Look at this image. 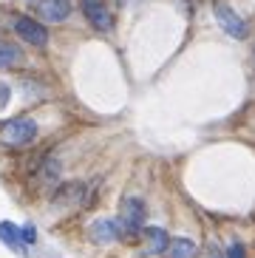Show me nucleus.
Here are the masks:
<instances>
[{
	"label": "nucleus",
	"instance_id": "1",
	"mask_svg": "<svg viewBox=\"0 0 255 258\" xmlns=\"http://www.w3.org/2000/svg\"><path fill=\"white\" fill-rule=\"evenodd\" d=\"M37 137V122L34 119H9L0 125V142H6L9 148H20V145H29L31 139Z\"/></svg>",
	"mask_w": 255,
	"mask_h": 258
},
{
	"label": "nucleus",
	"instance_id": "2",
	"mask_svg": "<svg viewBox=\"0 0 255 258\" xmlns=\"http://www.w3.org/2000/svg\"><path fill=\"white\" fill-rule=\"evenodd\" d=\"M213 12H216V20H218V26L230 34V37H235V40H244L247 37V23L241 20L238 15H235L233 9L227 6V3H221V0H216V6H213Z\"/></svg>",
	"mask_w": 255,
	"mask_h": 258
},
{
	"label": "nucleus",
	"instance_id": "3",
	"mask_svg": "<svg viewBox=\"0 0 255 258\" xmlns=\"http://www.w3.org/2000/svg\"><path fill=\"white\" fill-rule=\"evenodd\" d=\"M142 224H145V202L139 196H125V202H122L119 227L125 230V233H136Z\"/></svg>",
	"mask_w": 255,
	"mask_h": 258
},
{
	"label": "nucleus",
	"instance_id": "4",
	"mask_svg": "<svg viewBox=\"0 0 255 258\" xmlns=\"http://www.w3.org/2000/svg\"><path fill=\"white\" fill-rule=\"evenodd\" d=\"M83 9L94 29H99V31L113 29V15H111V9L105 6V0H83Z\"/></svg>",
	"mask_w": 255,
	"mask_h": 258
},
{
	"label": "nucleus",
	"instance_id": "5",
	"mask_svg": "<svg viewBox=\"0 0 255 258\" xmlns=\"http://www.w3.org/2000/svg\"><path fill=\"white\" fill-rule=\"evenodd\" d=\"M15 31L26 40V43H31V46H45V43H48V31H45V26H40L37 20H31V17H17Z\"/></svg>",
	"mask_w": 255,
	"mask_h": 258
},
{
	"label": "nucleus",
	"instance_id": "6",
	"mask_svg": "<svg viewBox=\"0 0 255 258\" xmlns=\"http://www.w3.org/2000/svg\"><path fill=\"white\" fill-rule=\"evenodd\" d=\"M40 15H43L48 23H62V20L71 15V3H68V0H43V3H40Z\"/></svg>",
	"mask_w": 255,
	"mask_h": 258
},
{
	"label": "nucleus",
	"instance_id": "7",
	"mask_svg": "<svg viewBox=\"0 0 255 258\" xmlns=\"http://www.w3.org/2000/svg\"><path fill=\"white\" fill-rule=\"evenodd\" d=\"M116 235H119V224H116V221H111V219H99V221H94V224H91V238H94V241H99V244L113 241Z\"/></svg>",
	"mask_w": 255,
	"mask_h": 258
},
{
	"label": "nucleus",
	"instance_id": "8",
	"mask_svg": "<svg viewBox=\"0 0 255 258\" xmlns=\"http://www.w3.org/2000/svg\"><path fill=\"white\" fill-rule=\"evenodd\" d=\"M0 241L9 244L15 252H23V238H20V227H15L12 221H0Z\"/></svg>",
	"mask_w": 255,
	"mask_h": 258
},
{
	"label": "nucleus",
	"instance_id": "9",
	"mask_svg": "<svg viewBox=\"0 0 255 258\" xmlns=\"http://www.w3.org/2000/svg\"><path fill=\"white\" fill-rule=\"evenodd\" d=\"M145 238H148V255H162V252L167 250V233L165 230H159V227H153V230H148L145 233Z\"/></svg>",
	"mask_w": 255,
	"mask_h": 258
},
{
	"label": "nucleus",
	"instance_id": "10",
	"mask_svg": "<svg viewBox=\"0 0 255 258\" xmlns=\"http://www.w3.org/2000/svg\"><path fill=\"white\" fill-rule=\"evenodd\" d=\"M167 258H196V244L190 238H176V241L167 244Z\"/></svg>",
	"mask_w": 255,
	"mask_h": 258
},
{
	"label": "nucleus",
	"instance_id": "11",
	"mask_svg": "<svg viewBox=\"0 0 255 258\" xmlns=\"http://www.w3.org/2000/svg\"><path fill=\"white\" fill-rule=\"evenodd\" d=\"M20 60H23L20 48H17L15 43H6V40H0V69H12V66H17Z\"/></svg>",
	"mask_w": 255,
	"mask_h": 258
},
{
	"label": "nucleus",
	"instance_id": "12",
	"mask_svg": "<svg viewBox=\"0 0 255 258\" xmlns=\"http://www.w3.org/2000/svg\"><path fill=\"white\" fill-rule=\"evenodd\" d=\"M80 196H83V184H68V187H62L60 193H57V199H54V205L57 207H66V205H80Z\"/></svg>",
	"mask_w": 255,
	"mask_h": 258
},
{
	"label": "nucleus",
	"instance_id": "13",
	"mask_svg": "<svg viewBox=\"0 0 255 258\" xmlns=\"http://www.w3.org/2000/svg\"><path fill=\"white\" fill-rule=\"evenodd\" d=\"M20 238L26 244H34V241H37V233H34V227H31V224H26V227H20Z\"/></svg>",
	"mask_w": 255,
	"mask_h": 258
},
{
	"label": "nucleus",
	"instance_id": "14",
	"mask_svg": "<svg viewBox=\"0 0 255 258\" xmlns=\"http://www.w3.org/2000/svg\"><path fill=\"white\" fill-rule=\"evenodd\" d=\"M247 252H244V244H233L230 247V252H227V258H244Z\"/></svg>",
	"mask_w": 255,
	"mask_h": 258
},
{
	"label": "nucleus",
	"instance_id": "15",
	"mask_svg": "<svg viewBox=\"0 0 255 258\" xmlns=\"http://www.w3.org/2000/svg\"><path fill=\"white\" fill-rule=\"evenodd\" d=\"M6 102H9V85L0 83V108L6 105Z\"/></svg>",
	"mask_w": 255,
	"mask_h": 258
},
{
	"label": "nucleus",
	"instance_id": "16",
	"mask_svg": "<svg viewBox=\"0 0 255 258\" xmlns=\"http://www.w3.org/2000/svg\"><path fill=\"white\" fill-rule=\"evenodd\" d=\"M207 255H210V258H221V250H218L216 244H213V247H210V252H207Z\"/></svg>",
	"mask_w": 255,
	"mask_h": 258
}]
</instances>
